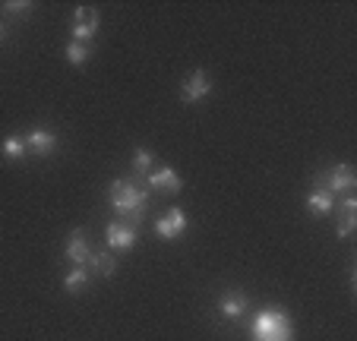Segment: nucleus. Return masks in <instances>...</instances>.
Masks as SVG:
<instances>
[{
    "instance_id": "16",
    "label": "nucleus",
    "mask_w": 357,
    "mask_h": 341,
    "mask_svg": "<svg viewBox=\"0 0 357 341\" xmlns=\"http://www.w3.org/2000/svg\"><path fill=\"white\" fill-rule=\"evenodd\" d=\"M89 57H92V47L82 45V41H70L67 45V61L73 63V67H86Z\"/></svg>"
},
{
    "instance_id": "20",
    "label": "nucleus",
    "mask_w": 357,
    "mask_h": 341,
    "mask_svg": "<svg viewBox=\"0 0 357 341\" xmlns=\"http://www.w3.org/2000/svg\"><path fill=\"white\" fill-rule=\"evenodd\" d=\"M0 41H7V26L0 22Z\"/></svg>"
},
{
    "instance_id": "2",
    "label": "nucleus",
    "mask_w": 357,
    "mask_h": 341,
    "mask_svg": "<svg viewBox=\"0 0 357 341\" xmlns=\"http://www.w3.org/2000/svg\"><path fill=\"white\" fill-rule=\"evenodd\" d=\"M253 341H294V326H291V316L278 307H266L253 316Z\"/></svg>"
},
{
    "instance_id": "3",
    "label": "nucleus",
    "mask_w": 357,
    "mask_h": 341,
    "mask_svg": "<svg viewBox=\"0 0 357 341\" xmlns=\"http://www.w3.org/2000/svg\"><path fill=\"white\" fill-rule=\"evenodd\" d=\"M354 187H357V177L348 165H332L326 174L317 177V190H323V193H329V196H335V193L348 196Z\"/></svg>"
},
{
    "instance_id": "12",
    "label": "nucleus",
    "mask_w": 357,
    "mask_h": 341,
    "mask_svg": "<svg viewBox=\"0 0 357 341\" xmlns=\"http://www.w3.org/2000/svg\"><path fill=\"white\" fill-rule=\"evenodd\" d=\"M89 266H92V275L98 278H111L117 272V256L111 250H101V253H92L89 256Z\"/></svg>"
},
{
    "instance_id": "13",
    "label": "nucleus",
    "mask_w": 357,
    "mask_h": 341,
    "mask_svg": "<svg viewBox=\"0 0 357 341\" xmlns=\"http://www.w3.org/2000/svg\"><path fill=\"white\" fill-rule=\"evenodd\" d=\"M89 281H92V272H89L86 266H73L67 272V278H63V288H67L70 294H82V291L89 288Z\"/></svg>"
},
{
    "instance_id": "9",
    "label": "nucleus",
    "mask_w": 357,
    "mask_h": 341,
    "mask_svg": "<svg viewBox=\"0 0 357 341\" xmlns=\"http://www.w3.org/2000/svg\"><path fill=\"white\" fill-rule=\"evenodd\" d=\"M218 313H222L228 322H241L243 316H250L247 294H241V291H228V294H222V301H218Z\"/></svg>"
},
{
    "instance_id": "8",
    "label": "nucleus",
    "mask_w": 357,
    "mask_h": 341,
    "mask_svg": "<svg viewBox=\"0 0 357 341\" xmlns=\"http://www.w3.org/2000/svg\"><path fill=\"white\" fill-rule=\"evenodd\" d=\"M105 241H108L111 253L114 250H133L136 247V227L127 221H111L108 231H105Z\"/></svg>"
},
{
    "instance_id": "19",
    "label": "nucleus",
    "mask_w": 357,
    "mask_h": 341,
    "mask_svg": "<svg viewBox=\"0 0 357 341\" xmlns=\"http://www.w3.org/2000/svg\"><path fill=\"white\" fill-rule=\"evenodd\" d=\"M3 10H7V13H16V16H29L32 13V3H26V0H7Z\"/></svg>"
},
{
    "instance_id": "17",
    "label": "nucleus",
    "mask_w": 357,
    "mask_h": 341,
    "mask_svg": "<svg viewBox=\"0 0 357 341\" xmlns=\"http://www.w3.org/2000/svg\"><path fill=\"white\" fill-rule=\"evenodd\" d=\"M152 165H155L152 152H149V149H136V152H133V171H136V174L146 177L149 171H152Z\"/></svg>"
},
{
    "instance_id": "4",
    "label": "nucleus",
    "mask_w": 357,
    "mask_h": 341,
    "mask_svg": "<svg viewBox=\"0 0 357 341\" xmlns=\"http://www.w3.org/2000/svg\"><path fill=\"white\" fill-rule=\"evenodd\" d=\"M212 95V79L206 70H193L187 79L181 82V101L183 105H196V101L209 98Z\"/></svg>"
},
{
    "instance_id": "7",
    "label": "nucleus",
    "mask_w": 357,
    "mask_h": 341,
    "mask_svg": "<svg viewBox=\"0 0 357 341\" xmlns=\"http://www.w3.org/2000/svg\"><path fill=\"white\" fill-rule=\"evenodd\" d=\"M26 152L35 155V158H47V155L57 152V136L51 130L38 127V130H29L26 136Z\"/></svg>"
},
{
    "instance_id": "18",
    "label": "nucleus",
    "mask_w": 357,
    "mask_h": 341,
    "mask_svg": "<svg viewBox=\"0 0 357 341\" xmlns=\"http://www.w3.org/2000/svg\"><path fill=\"white\" fill-rule=\"evenodd\" d=\"M357 225V212H342V221H338V237H348Z\"/></svg>"
},
{
    "instance_id": "14",
    "label": "nucleus",
    "mask_w": 357,
    "mask_h": 341,
    "mask_svg": "<svg viewBox=\"0 0 357 341\" xmlns=\"http://www.w3.org/2000/svg\"><path fill=\"white\" fill-rule=\"evenodd\" d=\"M307 209H310L317 218H323V215H329L332 209H335V196L323 193V190H313V193L307 196Z\"/></svg>"
},
{
    "instance_id": "5",
    "label": "nucleus",
    "mask_w": 357,
    "mask_h": 341,
    "mask_svg": "<svg viewBox=\"0 0 357 341\" xmlns=\"http://www.w3.org/2000/svg\"><path fill=\"white\" fill-rule=\"evenodd\" d=\"M95 32H98V13H95L92 7H76L73 10V26H70L73 41L89 45V41L95 38Z\"/></svg>"
},
{
    "instance_id": "6",
    "label": "nucleus",
    "mask_w": 357,
    "mask_h": 341,
    "mask_svg": "<svg viewBox=\"0 0 357 341\" xmlns=\"http://www.w3.org/2000/svg\"><path fill=\"white\" fill-rule=\"evenodd\" d=\"M146 187L158 190V193H177L183 187V181L177 177V171L171 165H162V167H152L146 174Z\"/></svg>"
},
{
    "instance_id": "15",
    "label": "nucleus",
    "mask_w": 357,
    "mask_h": 341,
    "mask_svg": "<svg viewBox=\"0 0 357 341\" xmlns=\"http://www.w3.org/2000/svg\"><path fill=\"white\" fill-rule=\"evenodd\" d=\"M0 152L7 155L10 161H20V158H26V136H7V139H3V146H0Z\"/></svg>"
},
{
    "instance_id": "10",
    "label": "nucleus",
    "mask_w": 357,
    "mask_h": 341,
    "mask_svg": "<svg viewBox=\"0 0 357 341\" xmlns=\"http://www.w3.org/2000/svg\"><path fill=\"white\" fill-rule=\"evenodd\" d=\"M183 231H187V215H183L181 209H168V212L155 221V234L162 237V241H174Z\"/></svg>"
},
{
    "instance_id": "1",
    "label": "nucleus",
    "mask_w": 357,
    "mask_h": 341,
    "mask_svg": "<svg viewBox=\"0 0 357 341\" xmlns=\"http://www.w3.org/2000/svg\"><path fill=\"white\" fill-rule=\"evenodd\" d=\"M111 206H114V212L121 215V221H142V215H146L149 209V190H142L136 181H127V177H121V181L111 183Z\"/></svg>"
},
{
    "instance_id": "11",
    "label": "nucleus",
    "mask_w": 357,
    "mask_h": 341,
    "mask_svg": "<svg viewBox=\"0 0 357 341\" xmlns=\"http://www.w3.org/2000/svg\"><path fill=\"white\" fill-rule=\"evenodd\" d=\"M89 256H92V250H89V241L82 231H73V234L67 237V259L73 262V266H86Z\"/></svg>"
}]
</instances>
